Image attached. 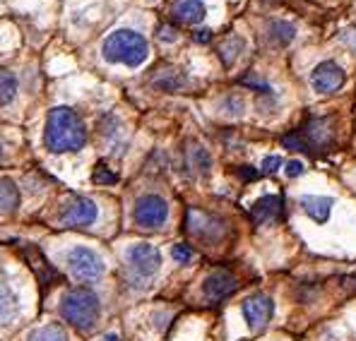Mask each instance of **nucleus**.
Here are the masks:
<instances>
[{
	"instance_id": "obj_25",
	"label": "nucleus",
	"mask_w": 356,
	"mask_h": 341,
	"mask_svg": "<svg viewBox=\"0 0 356 341\" xmlns=\"http://www.w3.org/2000/svg\"><path fill=\"white\" fill-rule=\"evenodd\" d=\"M282 144L286 147V149H291V151H311V142L306 140V135L303 133H289V135H284L282 138Z\"/></svg>"
},
{
	"instance_id": "obj_21",
	"label": "nucleus",
	"mask_w": 356,
	"mask_h": 341,
	"mask_svg": "<svg viewBox=\"0 0 356 341\" xmlns=\"http://www.w3.org/2000/svg\"><path fill=\"white\" fill-rule=\"evenodd\" d=\"M241 51H243V39H238V36H229V39L219 46V58L224 60V65H232V63L238 58Z\"/></svg>"
},
{
	"instance_id": "obj_14",
	"label": "nucleus",
	"mask_w": 356,
	"mask_h": 341,
	"mask_svg": "<svg viewBox=\"0 0 356 341\" xmlns=\"http://www.w3.org/2000/svg\"><path fill=\"white\" fill-rule=\"evenodd\" d=\"M301 209L318 224H325L332 212V199L321 197V195H303L301 197Z\"/></svg>"
},
{
	"instance_id": "obj_10",
	"label": "nucleus",
	"mask_w": 356,
	"mask_h": 341,
	"mask_svg": "<svg viewBox=\"0 0 356 341\" xmlns=\"http://www.w3.org/2000/svg\"><path fill=\"white\" fill-rule=\"evenodd\" d=\"M186 226L193 235H197V238H202V240H217L224 231L219 219L209 217V214L200 212V209H188Z\"/></svg>"
},
{
	"instance_id": "obj_16",
	"label": "nucleus",
	"mask_w": 356,
	"mask_h": 341,
	"mask_svg": "<svg viewBox=\"0 0 356 341\" xmlns=\"http://www.w3.org/2000/svg\"><path fill=\"white\" fill-rule=\"evenodd\" d=\"M19 204V188L10 178H0V214L15 212Z\"/></svg>"
},
{
	"instance_id": "obj_7",
	"label": "nucleus",
	"mask_w": 356,
	"mask_h": 341,
	"mask_svg": "<svg viewBox=\"0 0 356 341\" xmlns=\"http://www.w3.org/2000/svg\"><path fill=\"white\" fill-rule=\"evenodd\" d=\"M97 214H99V209H97V202H94V199L82 197V195H72L65 204H63L58 222L67 228H89L94 222H97Z\"/></svg>"
},
{
	"instance_id": "obj_29",
	"label": "nucleus",
	"mask_w": 356,
	"mask_h": 341,
	"mask_svg": "<svg viewBox=\"0 0 356 341\" xmlns=\"http://www.w3.org/2000/svg\"><path fill=\"white\" fill-rule=\"evenodd\" d=\"M306 171V166L301 164V161H289V164H286V176L289 178H296V176H301V173Z\"/></svg>"
},
{
	"instance_id": "obj_28",
	"label": "nucleus",
	"mask_w": 356,
	"mask_h": 341,
	"mask_svg": "<svg viewBox=\"0 0 356 341\" xmlns=\"http://www.w3.org/2000/svg\"><path fill=\"white\" fill-rule=\"evenodd\" d=\"M156 39L159 41H174L176 29L171 27V24H159V27H156Z\"/></svg>"
},
{
	"instance_id": "obj_33",
	"label": "nucleus",
	"mask_w": 356,
	"mask_h": 341,
	"mask_svg": "<svg viewBox=\"0 0 356 341\" xmlns=\"http://www.w3.org/2000/svg\"><path fill=\"white\" fill-rule=\"evenodd\" d=\"M0 154H3V144H0Z\"/></svg>"
},
{
	"instance_id": "obj_3",
	"label": "nucleus",
	"mask_w": 356,
	"mask_h": 341,
	"mask_svg": "<svg viewBox=\"0 0 356 341\" xmlns=\"http://www.w3.org/2000/svg\"><path fill=\"white\" fill-rule=\"evenodd\" d=\"M60 313L72 327L85 329L87 332V329H92L94 324L99 322L102 303H99V296L92 291V288L77 286V288H70V291L63 296Z\"/></svg>"
},
{
	"instance_id": "obj_9",
	"label": "nucleus",
	"mask_w": 356,
	"mask_h": 341,
	"mask_svg": "<svg viewBox=\"0 0 356 341\" xmlns=\"http://www.w3.org/2000/svg\"><path fill=\"white\" fill-rule=\"evenodd\" d=\"M344 85V70L334 60H325L311 72V87L318 94H332Z\"/></svg>"
},
{
	"instance_id": "obj_24",
	"label": "nucleus",
	"mask_w": 356,
	"mask_h": 341,
	"mask_svg": "<svg viewBox=\"0 0 356 341\" xmlns=\"http://www.w3.org/2000/svg\"><path fill=\"white\" fill-rule=\"evenodd\" d=\"M92 181L97 183V185H113V183H118V173L108 169L104 161H99L97 169L92 173Z\"/></svg>"
},
{
	"instance_id": "obj_1",
	"label": "nucleus",
	"mask_w": 356,
	"mask_h": 341,
	"mask_svg": "<svg viewBox=\"0 0 356 341\" xmlns=\"http://www.w3.org/2000/svg\"><path fill=\"white\" fill-rule=\"evenodd\" d=\"M87 142V128L82 118L72 108L56 106L49 111L46 118V147L54 154H65V151H77Z\"/></svg>"
},
{
	"instance_id": "obj_11",
	"label": "nucleus",
	"mask_w": 356,
	"mask_h": 341,
	"mask_svg": "<svg viewBox=\"0 0 356 341\" xmlns=\"http://www.w3.org/2000/svg\"><path fill=\"white\" fill-rule=\"evenodd\" d=\"M238 288V281L236 276L232 274V272L227 269H214L212 274L205 279V284H202V291H205V296L209 301H224V298H229L232 293H236Z\"/></svg>"
},
{
	"instance_id": "obj_32",
	"label": "nucleus",
	"mask_w": 356,
	"mask_h": 341,
	"mask_svg": "<svg viewBox=\"0 0 356 341\" xmlns=\"http://www.w3.org/2000/svg\"><path fill=\"white\" fill-rule=\"evenodd\" d=\"M104 341H120V339L116 337V334H108V337H106V339H104Z\"/></svg>"
},
{
	"instance_id": "obj_23",
	"label": "nucleus",
	"mask_w": 356,
	"mask_h": 341,
	"mask_svg": "<svg viewBox=\"0 0 356 341\" xmlns=\"http://www.w3.org/2000/svg\"><path fill=\"white\" fill-rule=\"evenodd\" d=\"M188 159H191V166L195 171H200V173H207L209 171V166H212V161H209V154L202 147H197V144H193V149H188Z\"/></svg>"
},
{
	"instance_id": "obj_15",
	"label": "nucleus",
	"mask_w": 356,
	"mask_h": 341,
	"mask_svg": "<svg viewBox=\"0 0 356 341\" xmlns=\"http://www.w3.org/2000/svg\"><path fill=\"white\" fill-rule=\"evenodd\" d=\"M19 313V301L17 293L13 291V286L8 281L0 279V327L3 324H10Z\"/></svg>"
},
{
	"instance_id": "obj_19",
	"label": "nucleus",
	"mask_w": 356,
	"mask_h": 341,
	"mask_svg": "<svg viewBox=\"0 0 356 341\" xmlns=\"http://www.w3.org/2000/svg\"><path fill=\"white\" fill-rule=\"evenodd\" d=\"M183 75L176 70H161L156 77H152V85L156 89H161V92H176L178 87H183Z\"/></svg>"
},
{
	"instance_id": "obj_17",
	"label": "nucleus",
	"mask_w": 356,
	"mask_h": 341,
	"mask_svg": "<svg viewBox=\"0 0 356 341\" xmlns=\"http://www.w3.org/2000/svg\"><path fill=\"white\" fill-rule=\"evenodd\" d=\"M296 36V27L284 19H277V22L270 24V41L275 46H289Z\"/></svg>"
},
{
	"instance_id": "obj_6",
	"label": "nucleus",
	"mask_w": 356,
	"mask_h": 341,
	"mask_svg": "<svg viewBox=\"0 0 356 341\" xmlns=\"http://www.w3.org/2000/svg\"><path fill=\"white\" fill-rule=\"evenodd\" d=\"M169 219V202L159 195H140L133 204V222L140 228H161Z\"/></svg>"
},
{
	"instance_id": "obj_31",
	"label": "nucleus",
	"mask_w": 356,
	"mask_h": 341,
	"mask_svg": "<svg viewBox=\"0 0 356 341\" xmlns=\"http://www.w3.org/2000/svg\"><path fill=\"white\" fill-rule=\"evenodd\" d=\"M193 39H195L197 44H209V39H212V31H209V29H197L195 34H193Z\"/></svg>"
},
{
	"instance_id": "obj_12",
	"label": "nucleus",
	"mask_w": 356,
	"mask_h": 341,
	"mask_svg": "<svg viewBox=\"0 0 356 341\" xmlns=\"http://www.w3.org/2000/svg\"><path fill=\"white\" fill-rule=\"evenodd\" d=\"M169 13L178 24H197L205 19L202 0H169Z\"/></svg>"
},
{
	"instance_id": "obj_27",
	"label": "nucleus",
	"mask_w": 356,
	"mask_h": 341,
	"mask_svg": "<svg viewBox=\"0 0 356 341\" xmlns=\"http://www.w3.org/2000/svg\"><path fill=\"white\" fill-rule=\"evenodd\" d=\"M282 164H284V161H282V156H277V154L265 156L263 171H265V173H277V171H280V166H282Z\"/></svg>"
},
{
	"instance_id": "obj_4",
	"label": "nucleus",
	"mask_w": 356,
	"mask_h": 341,
	"mask_svg": "<svg viewBox=\"0 0 356 341\" xmlns=\"http://www.w3.org/2000/svg\"><path fill=\"white\" fill-rule=\"evenodd\" d=\"M125 267L133 286H147V281L159 272L161 255L154 245L149 243H135L125 250Z\"/></svg>"
},
{
	"instance_id": "obj_26",
	"label": "nucleus",
	"mask_w": 356,
	"mask_h": 341,
	"mask_svg": "<svg viewBox=\"0 0 356 341\" xmlns=\"http://www.w3.org/2000/svg\"><path fill=\"white\" fill-rule=\"evenodd\" d=\"M171 257H174L178 265H188V262H193V257H195V250L186 243H176V245H171Z\"/></svg>"
},
{
	"instance_id": "obj_20",
	"label": "nucleus",
	"mask_w": 356,
	"mask_h": 341,
	"mask_svg": "<svg viewBox=\"0 0 356 341\" xmlns=\"http://www.w3.org/2000/svg\"><path fill=\"white\" fill-rule=\"evenodd\" d=\"M27 341H67V334L60 324H44V327L34 329Z\"/></svg>"
},
{
	"instance_id": "obj_5",
	"label": "nucleus",
	"mask_w": 356,
	"mask_h": 341,
	"mask_svg": "<svg viewBox=\"0 0 356 341\" xmlns=\"http://www.w3.org/2000/svg\"><path fill=\"white\" fill-rule=\"evenodd\" d=\"M65 265H67V269H70V274L80 281H97V279H102L104 272H106V265H104L102 257L94 253V250L82 248V245L67 250Z\"/></svg>"
},
{
	"instance_id": "obj_22",
	"label": "nucleus",
	"mask_w": 356,
	"mask_h": 341,
	"mask_svg": "<svg viewBox=\"0 0 356 341\" xmlns=\"http://www.w3.org/2000/svg\"><path fill=\"white\" fill-rule=\"evenodd\" d=\"M17 94V80L13 72H0V106L10 103Z\"/></svg>"
},
{
	"instance_id": "obj_13",
	"label": "nucleus",
	"mask_w": 356,
	"mask_h": 341,
	"mask_svg": "<svg viewBox=\"0 0 356 341\" xmlns=\"http://www.w3.org/2000/svg\"><path fill=\"white\" fill-rule=\"evenodd\" d=\"M282 212V199L277 195H265L260 197L258 202L250 207V217H253L255 224H267V222H275Z\"/></svg>"
},
{
	"instance_id": "obj_30",
	"label": "nucleus",
	"mask_w": 356,
	"mask_h": 341,
	"mask_svg": "<svg viewBox=\"0 0 356 341\" xmlns=\"http://www.w3.org/2000/svg\"><path fill=\"white\" fill-rule=\"evenodd\" d=\"M236 173L243 178V181H255V178H258V171H255L253 166H238Z\"/></svg>"
},
{
	"instance_id": "obj_18",
	"label": "nucleus",
	"mask_w": 356,
	"mask_h": 341,
	"mask_svg": "<svg viewBox=\"0 0 356 341\" xmlns=\"http://www.w3.org/2000/svg\"><path fill=\"white\" fill-rule=\"evenodd\" d=\"M27 260L31 262V267L36 269V274H39V281L44 286H51V281L56 279V272L51 269V265L44 260V255L36 253L34 248H27Z\"/></svg>"
},
{
	"instance_id": "obj_2",
	"label": "nucleus",
	"mask_w": 356,
	"mask_h": 341,
	"mask_svg": "<svg viewBox=\"0 0 356 341\" xmlns=\"http://www.w3.org/2000/svg\"><path fill=\"white\" fill-rule=\"evenodd\" d=\"M104 60L108 63H120V65L128 67H138L147 60L149 51H147V41L143 34L133 29H118L104 39L102 46Z\"/></svg>"
},
{
	"instance_id": "obj_8",
	"label": "nucleus",
	"mask_w": 356,
	"mask_h": 341,
	"mask_svg": "<svg viewBox=\"0 0 356 341\" xmlns=\"http://www.w3.org/2000/svg\"><path fill=\"white\" fill-rule=\"evenodd\" d=\"M272 313H275V303H272V298L265 296V293H255V296L245 298L243 317L253 332H260V329L267 327V322L272 319Z\"/></svg>"
}]
</instances>
